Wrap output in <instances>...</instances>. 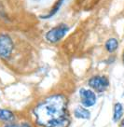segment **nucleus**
Here are the masks:
<instances>
[{"label": "nucleus", "mask_w": 124, "mask_h": 127, "mask_svg": "<svg viewBox=\"0 0 124 127\" xmlns=\"http://www.w3.org/2000/svg\"><path fill=\"white\" fill-rule=\"evenodd\" d=\"M123 114V107H122V105L120 103H117L115 105V107H114V117L113 119L115 122H118L119 120L121 118V116Z\"/></svg>", "instance_id": "nucleus-9"}, {"label": "nucleus", "mask_w": 124, "mask_h": 127, "mask_svg": "<svg viewBox=\"0 0 124 127\" xmlns=\"http://www.w3.org/2000/svg\"><path fill=\"white\" fill-rule=\"evenodd\" d=\"M89 85L97 92H104L109 85V80L104 76H94L90 79Z\"/></svg>", "instance_id": "nucleus-4"}, {"label": "nucleus", "mask_w": 124, "mask_h": 127, "mask_svg": "<svg viewBox=\"0 0 124 127\" xmlns=\"http://www.w3.org/2000/svg\"><path fill=\"white\" fill-rule=\"evenodd\" d=\"M64 0H58V1L56 2V4L54 5L53 8H52L51 10L50 11V13H49V14H47V15L40 16V18H42V19H48V18H50L51 16H53L54 14H56L57 11H59L60 8L62 7V5H63V3H64Z\"/></svg>", "instance_id": "nucleus-7"}, {"label": "nucleus", "mask_w": 124, "mask_h": 127, "mask_svg": "<svg viewBox=\"0 0 124 127\" xmlns=\"http://www.w3.org/2000/svg\"><path fill=\"white\" fill-rule=\"evenodd\" d=\"M118 46H119V43H118V40L116 38H110L105 43V49L109 52H115L117 49H118Z\"/></svg>", "instance_id": "nucleus-8"}, {"label": "nucleus", "mask_w": 124, "mask_h": 127, "mask_svg": "<svg viewBox=\"0 0 124 127\" xmlns=\"http://www.w3.org/2000/svg\"><path fill=\"white\" fill-rule=\"evenodd\" d=\"M67 101L64 95L48 97L35 108L36 122L44 127H68L69 119L66 114Z\"/></svg>", "instance_id": "nucleus-1"}, {"label": "nucleus", "mask_w": 124, "mask_h": 127, "mask_svg": "<svg viewBox=\"0 0 124 127\" xmlns=\"http://www.w3.org/2000/svg\"><path fill=\"white\" fill-rule=\"evenodd\" d=\"M5 127H21L19 126L18 124H14V123H9V124H7Z\"/></svg>", "instance_id": "nucleus-11"}, {"label": "nucleus", "mask_w": 124, "mask_h": 127, "mask_svg": "<svg viewBox=\"0 0 124 127\" xmlns=\"http://www.w3.org/2000/svg\"><path fill=\"white\" fill-rule=\"evenodd\" d=\"M24 127H31V126L28 125V124H24Z\"/></svg>", "instance_id": "nucleus-13"}, {"label": "nucleus", "mask_w": 124, "mask_h": 127, "mask_svg": "<svg viewBox=\"0 0 124 127\" xmlns=\"http://www.w3.org/2000/svg\"><path fill=\"white\" fill-rule=\"evenodd\" d=\"M68 30H69V27L67 25L64 24H62L47 32L46 39L48 40L49 42H50V43H56L58 41H60L66 35Z\"/></svg>", "instance_id": "nucleus-2"}, {"label": "nucleus", "mask_w": 124, "mask_h": 127, "mask_svg": "<svg viewBox=\"0 0 124 127\" xmlns=\"http://www.w3.org/2000/svg\"><path fill=\"white\" fill-rule=\"evenodd\" d=\"M123 63H124V52H123Z\"/></svg>", "instance_id": "nucleus-14"}, {"label": "nucleus", "mask_w": 124, "mask_h": 127, "mask_svg": "<svg viewBox=\"0 0 124 127\" xmlns=\"http://www.w3.org/2000/svg\"><path fill=\"white\" fill-rule=\"evenodd\" d=\"M120 127H124V119L122 120V122L120 123Z\"/></svg>", "instance_id": "nucleus-12"}, {"label": "nucleus", "mask_w": 124, "mask_h": 127, "mask_svg": "<svg viewBox=\"0 0 124 127\" xmlns=\"http://www.w3.org/2000/svg\"><path fill=\"white\" fill-rule=\"evenodd\" d=\"M13 51V42L10 36L2 34L0 35V57L8 59Z\"/></svg>", "instance_id": "nucleus-3"}, {"label": "nucleus", "mask_w": 124, "mask_h": 127, "mask_svg": "<svg viewBox=\"0 0 124 127\" xmlns=\"http://www.w3.org/2000/svg\"><path fill=\"white\" fill-rule=\"evenodd\" d=\"M80 98H81V103L83 104L85 107H92L96 102L95 94L91 90H86V89H81L79 91Z\"/></svg>", "instance_id": "nucleus-5"}, {"label": "nucleus", "mask_w": 124, "mask_h": 127, "mask_svg": "<svg viewBox=\"0 0 124 127\" xmlns=\"http://www.w3.org/2000/svg\"><path fill=\"white\" fill-rule=\"evenodd\" d=\"M75 116L76 118H79V119H89L91 114H90V111L87 110L86 108L78 107L75 110Z\"/></svg>", "instance_id": "nucleus-6"}, {"label": "nucleus", "mask_w": 124, "mask_h": 127, "mask_svg": "<svg viewBox=\"0 0 124 127\" xmlns=\"http://www.w3.org/2000/svg\"><path fill=\"white\" fill-rule=\"evenodd\" d=\"M14 118V115L11 111L7 109H0V119L3 121H11Z\"/></svg>", "instance_id": "nucleus-10"}]
</instances>
